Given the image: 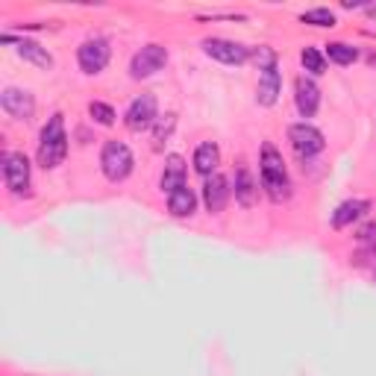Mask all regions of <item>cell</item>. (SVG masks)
Instances as JSON below:
<instances>
[{
  "instance_id": "1",
  "label": "cell",
  "mask_w": 376,
  "mask_h": 376,
  "mask_svg": "<svg viewBox=\"0 0 376 376\" xmlns=\"http://www.w3.org/2000/svg\"><path fill=\"white\" fill-rule=\"evenodd\" d=\"M65 156H68V136H65V121L62 115H53L41 129L39 141V165L41 168H59Z\"/></svg>"
},
{
  "instance_id": "5",
  "label": "cell",
  "mask_w": 376,
  "mask_h": 376,
  "mask_svg": "<svg viewBox=\"0 0 376 376\" xmlns=\"http://www.w3.org/2000/svg\"><path fill=\"white\" fill-rule=\"evenodd\" d=\"M165 62H168V51L162 44H147L141 47V51L133 56V65H129V71H133L136 79L141 77H153L156 71L165 68Z\"/></svg>"
},
{
  "instance_id": "13",
  "label": "cell",
  "mask_w": 376,
  "mask_h": 376,
  "mask_svg": "<svg viewBox=\"0 0 376 376\" xmlns=\"http://www.w3.org/2000/svg\"><path fill=\"white\" fill-rule=\"evenodd\" d=\"M368 212H370V203L368 200H347V203H341L332 212V226H335V230H344V226L356 223L358 218H365Z\"/></svg>"
},
{
  "instance_id": "6",
  "label": "cell",
  "mask_w": 376,
  "mask_h": 376,
  "mask_svg": "<svg viewBox=\"0 0 376 376\" xmlns=\"http://www.w3.org/2000/svg\"><path fill=\"white\" fill-rule=\"evenodd\" d=\"M109 56H112V51H109L106 39H89V41H83V47H79V53H77L79 68L86 74H101L109 65Z\"/></svg>"
},
{
  "instance_id": "16",
  "label": "cell",
  "mask_w": 376,
  "mask_h": 376,
  "mask_svg": "<svg viewBox=\"0 0 376 376\" xmlns=\"http://www.w3.org/2000/svg\"><path fill=\"white\" fill-rule=\"evenodd\" d=\"M168 209L176 218H188V215H194V209H197V194H194L188 186L176 188V191L168 194Z\"/></svg>"
},
{
  "instance_id": "24",
  "label": "cell",
  "mask_w": 376,
  "mask_h": 376,
  "mask_svg": "<svg viewBox=\"0 0 376 376\" xmlns=\"http://www.w3.org/2000/svg\"><path fill=\"white\" fill-rule=\"evenodd\" d=\"M253 59L259 65V71H268V68H273V65H276V56H273L271 47H259V51L253 53Z\"/></svg>"
},
{
  "instance_id": "18",
  "label": "cell",
  "mask_w": 376,
  "mask_h": 376,
  "mask_svg": "<svg viewBox=\"0 0 376 376\" xmlns=\"http://www.w3.org/2000/svg\"><path fill=\"white\" fill-rule=\"evenodd\" d=\"M18 53L27 59V62H32V65H39V68H53V56L44 51V47L39 44V41H30V39H21L18 41Z\"/></svg>"
},
{
  "instance_id": "19",
  "label": "cell",
  "mask_w": 376,
  "mask_h": 376,
  "mask_svg": "<svg viewBox=\"0 0 376 376\" xmlns=\"http://www.w3.org/2000/svg\"><path fill=\"white\" fill-rule=\"evenodd\" d=\"M235 200L241 206H253L256 203V183H253V176L247 168H238L235 174Z\"/></svg>"
},
{
  "instance_id": "8",
  "label": "cell",
  "mask_w": 376,
  "mask_h": 376,
  "mask_svg": "<svg viewBox=\"0 0 376 376\" xmlns=\"http://www.w3.org/2000/svg\"><path fill=\"white\" fill-rule=\"evenodd\" d=\"M156 112H159L156 97H153V94H141V97H136V101L129 103L124 121H127V127L133 129V133H141V129H147V127H150V124L159 118Z\"/></svg>"
},
{
  "instance_id": "21",
  "label": "cell",
  "mask_w": 376,
  "mask_h": 376,
  "mask_svg": "<svg viewBox=\"0 0 376 376\" xmlns=\"http://www.w3.org/2000/svg\"><path fill=\"white\" fill-rule=\"evenodd\" d=\"M300 62H303V68H306L309 74H315V77H320V74L326 71V59L315 51V47H306V51L300 53Z\"/></svg>"
},
{
  "instance_id": "3",
  "label": "cell",
  "mask_w": 376,
  "mask_h": 376,
  "mask_svg": "<svg viewBox=\"0 0 376 376\" xmlns=\"http://www.w3.org/2000/svg\"><path fill=\"white\" fill-rule=\"evenodd\" d=\"M133 150L124 144V141H109L103 147L101 153V168L106 174V179H112V183H121V179H127L129 174H133Z\"/></svg>"
},
{
  "instance_id": "12",
  "label": "cell",
  "mask_w": 376,
  "mask_h": 376,
  "mask_svg": "<svg viewBox=\"0 0 376 376\" xmlns=\"http://www.w3.org/2000/svg\"><path fill=\"white\" fill-rule=\"evenodd\" d=\"M294 97H297V112L303 118H312L315 112H318V106H320V89L312 83L309 77H300L297 83H294Z\"/></svg>"
},
{
  "instance_id": "17",
  "label": "cell",
  "mask_w": 376,
  "mask_h": 376,
  "mask_svg": "<svg viewBox=\"0 0 376 376\" xmlns=\"http://www.w3.org/2000/svg\"><path fill=\"white\" fill-rule=\"evenodd\" d=\"M218 162H221L218 144L206 141V144H200L197 150H194V168H197V174H203V176H212V174H215Z\"/></svg>"
},
{
  "instance_id": "26",
  "label": "cell",
  "mask_w": 376,
  "mask_h": 376,
  "mask_svg": "<svg viewBox=\"0 0 376 376\" xmlns=\"http://www.w3.org/2000/svg\"><path fill=\"white\" fill-rule=\"evenodd\" d=\"M368 244H365V250H362V259H370V256H376V238L370 235V238H365Z\"/></svg>"
},
{
  "instance_id": "9",
  "label": "cell",
  "mask_w": 376,
  "mask_h": 376,
  "mask_svg": "<svg viewBox=\"0 0 376 376\" xmlns=\"http://www.w3.org/2000/svg\"><path fill=\"white\" fill-rule=\"evenodd\" d=\"M203 51L212 56V59H218L223 65H241V62H247L250 59V51L244 44H235V41H226V39H206L203 41Z\"/></svg>"
},
{
  "instance_id": "11",
  "label": "cell",
  "mask_w": 376,
  "mask_h": 376,
  "mask_svg": "<svg viewBox=\"0 0 376 376\" xmlns=\"http://www.w3.org/2000/svg\"><path fill=\"white\" fill-rule=\"evenodd\" d=\"M0 106H4V112L12 118H32V109H36L32 94L21 91V89H6L4 94H0Z\"/></svg>"
},
{
  "instance_id": "15",
  "label": "cell",
  "mask_w": 376,
  "mask_h": 376,
  "mask_svg": "<svg viewBox=\"0 0 376 376\" xmlns=\"http://www.w3.org/2000/svg\"><path fill=\"white\" fill-rule=\"evenodd\" d=\"M280 91H283V79H280V71H276V65L273 68H268V71H261V77H259V103L261 106H273L276 103V97H280Z\"/></svg>"
},
{
  "instance_id": "10",
  "label": "cell",
  "mask_w": 376,
  "mask_h": 376,
  "mask_svg": "<svg viewBox=\"0 0 376 376\" xmlns=\"http://www.w3.org/2000/svg\"><path fill=\"white\" fill-rule=\"evenodd\" d=\"M226 200H230V183H226L221 174L206 176V186H203V203H206V209L212 212V215H218V212H223Z\"/></svg>"
},
{
  "instance_id": "7",
  "label": "cell",
  "mask_w": 376,
  "mask_h": 376,
  "mask_svg": "<svg viewBox=\"0 0 376 376\" xmlns=\"http://www.w3.org/2000/svg\"><path fill=\"white\" fill-rule=\"evenodd\" d=\"M288 141L294 144V150H297L300 156H315V153H320L323 150V133L318 127H312V124H294L291 129H288Z\"/></svg>"
},
{
  "instance_id": "20",
  "label": "cell",
  "mask_w": 376,
  "mask_h": 376,
  "mask_svg": "<svg viewBox=\"0 0 376 376\" xmlns=\"http://www.w3.org/2000/svg\"><path fill=\"white\" fill-rule=\"evenodd\" d=\"M326 56H330L335 65H353L358 51L350 44H344V41H332V44H326Z\"/></svg>"
},
{
  "instance_id": "4",
  "label": "cell",
  "mask_w": 376,
  "mask_h": 376,
  "mask_svg": "<svg viewBox=\"0 0 376 376\" xmlns=\"http://www.w3.org/2000/svg\"><path fill=\"white\" fill-rule=\"evenodd\" d=\"M4 183L12 194L30 191V162L24 153H6L4 156Z\"/></svg>"
},
{
  "instance_id": "23",
  "label": "cell",
  "mask_w": 376,
  "mask_h": 376,
  "mask_svg": "<svg viewBox=\"0 0 376 376\" xmlns=\"http://www.w3.org/2000/svg\"><path fill=\"white\" fill-rule=\"evenodd\" d=\"M89 115H91L97 124H103V127L115 124V109L106 106V103H91V106H89Z\"/></svg>"
},
{
  "instance_id": "2",
  "label": "cell",
  "mask_w": 376,
  "mask_h": 376,
  "mask_svg": "<svg viewBox=\"0 0 376 376\" xmlns=\"http://www.w3.org/2000/svg\"><path fill=\"white\" fill-rule=\"evenodd\" d=\"M261 186L268 188L271 200H285L291 194V183H288V174H285V165H283V156L273 150L271 144H265L261 150Z\"/></svg>"
},
{
  "instance_id": "25",
  "label": "cell",
  "mask_w": 376,
  "mask_h": 376,
  "mask_svg": "<svg viewBox=\"0 0 376 376\" xmlns=\"http://www.w3.org/2000/svg\"><path fill=\"white\" fill-rule=\"evenodd\" d=\"M171 129H174V115H168V121H162L156 127V147H162V138H168Z\"/></svg>"
},
{
  "instance_id": "22",
  "label": "cell",
  "mask_w": 376,
  "mask_h": 376,
  "mask_svg": "<svg viewBox=\"0 0 376 376\" xmlns=\"http://www.w3.org/2000/svg\"><path fill=\"white\" fill-rule=\"evenodd\" d=\"M303 24H315V27H332L335 24V15L330 9H309L303 15Z\"/></svg>"
},
{
  "instance_id": "14",
  "label": "cell",
  "mask_w": 376,
  "mask_h": 376,
  "mask_svg": "<svg viewBox=\"0 0 376 376\" xmlns=\"http://www.w3.org/2000/svg\"><path fill=\"white\" fill-rule=\"evenodd\" d=\"M186 159L183 156H168L165 162V171H162V191H176V188H183L186 186Z\"/></svg>"
}]
</instances>
